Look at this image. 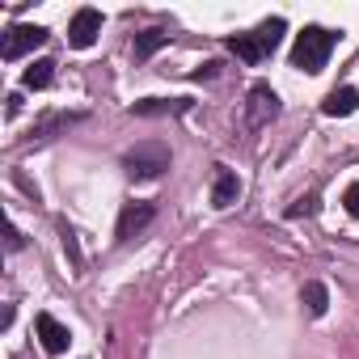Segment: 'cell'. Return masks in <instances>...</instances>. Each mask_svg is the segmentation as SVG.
I'll return each instance as SVG.
<instances>
[{
    "label": "cell",
    "mask_w": 359,
    "mask_h": 359,
    "mask_svg": "<svg viewBox=\"0 0 359 359\" xmlns=\"http://www.w3.org/2000/svg\"><path fill=\"white\" fill-rule=\"evenodd\" d=\"M97 34H102V13L97 9H76L72 22H68V43L76 51H85V47L97 43Z\"/></svg>",
    "instance_id": "cell-8"
},
{
    "label": "cell",
    "mask_w": 359,
    "mask_h": 359,
    "mask_svg": "<svg viewBox=\"0 0 359 359\" xmlns=\"http://www.w3.org/2000/svg\"><path fill=\"white\" fill-rule=\"evenodd\" d=\"M34 334H39V342H43L47 355H64V351L72 346V330H68L60 317H51V313H39V317H34Z\"/></svg>",
    "instance_id": "cell-6"
},
{
    "label": "cell",
    "mask_w": 359,
    "mask_h": 359,
    "mask_svg": "<svg viewBox=\"0 0 359 359\" xmlns=\"http://www.w3.org/2000/svg\"><path fill=\"white\" fill-rule=\"evenodd\" d=\"M216 68H220V64H203V68L195 72V81H203V76H216Z\"/></svg>",
    "instance_id": "cell-19"
},
{
    "label": "cell",
    "mask_w": 359,
    "mask_h": 359,
    "mask_svg": "<svg viewBox=\"0 0 359 359\" xmlns=\"http://www.w3.org/2000/svg\"><path fill=\"white\" fill-rule=\"evenodd\" d=\"M271 118H279V93L266 85V81H258L254 89H250V106H245V123L250 127H266Z\"/></svg>",
    "instance_id": "cell-4"
},
{
    "label": "cell",
    "mask_w": 359,
    "mask_h": 359,
    "mask_svg": "<svg viewBox=\"0 0 359 359\" xmlns=\"http://www.w3.org/2000/svg\"><path fill=\"white\" fill-rule=\"evenodd\" d=\"M123 169H127V177H135V182H152V177H161L169 169V144H161V140L135 144L123 156Z\"/></svg>",
    "instance_id": "cell-3"
},
{
    "label": "cell",
    "mask_w": 359,
    "mask_h": 359,
    "mask_svg": "<svg viewBox=\"0 0 359 359\" xmlns=\"http://www.w3.org/2000/svg\"><path fill=\"white\" fill-rule=\"evenodd\" d=\"M51 34L43 30V26H30V22H22V26H13L9 34H5V60H22V55H30L34 47H43Z\"/></svg>",
    "instance_id": "cell-7"
},
{
    "label": "cell",
    "mask_w": 359,
    "mask_h": 359,
    "mask_svg": "<svg viewBox=\"0 0 359 359\" xmlns=\"http://www.w3.org/2000/svg\"><path fill=\"white\" fill-rule=\"evenodd\" d=\"M342 203H346V216H355V220H359V182H351V187H346Z\"/></svg>",
    "instance_id": "cell-18"
},
{
    "label": "cell",
    "mask_w": 359,
    "mask_h": 359,
    "mask_svg": "<svg viewBox=\"0 0 359 359\" xmlns=\"http://www.w3.org/2000/svg\"><path fill=\"white\" fill-rule=\"evenodd\" d=\"M313 212H317V195H300V199L287 208V216H292V220H296V216H313Z\"/></svg>",
    "instance_id": "cell-16"
},
{
    "label": "cell",
    "mask_w": 359,
    "mask_h": 359,
    "mask_svg": "<svg viewBox=\"0 0 359 359\" xmlns=\"http://www.w3.org/2000/svg\"><path fill=\"white\" fill-rule=\"evenodd\" d=\"M156 220V208L152 203H127L123 212H118V224H114V241H131V237H140L148 224Z\"/></svg>",
    "instance_id": "cell-5"
},
{
    "label": "cell",
    "mask_w": 359,
    "mask_h": 359,
    "mask_svg": "<svg viewBox=\"0 0 359 359\" xmlns=\"http://www.w3.org/2000/svg\"><path fill=\"white\" fill-rule=\"evenodd\" d=\"M51 76H55V64H51V60H34V64L26 68L22 85H26V89H47V85H51Z\"/></svg>",
    "instance_id": "cell-15"
},
{
    "label": "cell",
    "mask_w": 359,
    "mask_h": 359,
    "mask_svg": "<svg viewBox=\"0 0 359 359\" xmlns=\"http://www.w3.org/2000/svg\"><path fill=\"white\" fill-rule=\"evenodd\" d=\"M321 110H325L330 118H346V114H355V110H359V89H351V85L334 89V93L321 102Z\"/></svg>",
    "instance_id": "cell-11"
},
{
    "label": "cell",
    "mask_w": 359,
    "mask_h": 359,
    "mask_svg": "<svg viewBox=\"0 0 359 359\" xmlns=\"http://www.w3.org/2000/svg\"><path fill=\"white\" fill-rule=\"evenodd\" d=\"M283 34H287V22H283V18H271V22H262L254 34H233V39H229V51H233L237 60H245V64H262L266 55H275V47L283 43Z\"/></svg>",
    "instance_id": "cell-1"
},
{
    "label": "cell",
    "mask_w": 359,
    "mask_h": 359,
    "mask_svg": "<svg viewBox=\"0 0 359 359\" xmlns=\"http://www.w3.org/2000/svg\"><path fill=\"white\" fill-rule=\"evenodd\" d=\"M72 123H81V114H47L43 123H34V144H47L55 131H68Z\"/></svg>",
    "instance_id": "cell-12"
},
{
    "label": "cell",
    "mask_w": 359,
    "mask_h": 359,
    "mask_svg": "<svg viewBox=\"0 0 359 359\" xmlns=\"http://www.w3.org/2000/svg\"><path fill=\"white\" fill-rule=\"evenodd\" d=\"M300 300H304V309H309L313 317H321V313L330 309V292H325V283H317V279H309V283H304Z\"/></svg>",
    "instance_id": "cell-14"
},
{
    "label": "cell",
    "mask_w": 359,
    "mask_h": 359,
    "mask_svg": "<svg viewBox=\"0 0 359 359\" xmlns=\"http://www.w3.org/2000/svg\"><path fill=\"white\" fill-rule=\"evenodd\" d=\"M165 43H169V34H165V30H140L131 47H135V60H152Z\"/></svg>",
    "instance_id": "cell-13"
},
{
    "label": "cell",
    "mask_w": 359,
    "mask_h": 359,
    "mask_svg": "<svg viewBox=\"0 0 359 359\" xmlns=\"http://www.w3.org/2000/svg\"><path fill=\"white\" fill-rule=\"evenodd\" d=\"M60 233H64V250H68V254H72V266H76V271H81V250H76V233H72V229H68V224H64V229H60Z\"/></svg>",
    "instance_id": "cell-17"
},
{
    "label": "cell",
    "mask_w": 359,
    "mask_h": 359,
    "mask_svg": "<svg viewBox=\"0 0 359 359\" xmlns=\"http://www.w3.org/2000/svg\"><path fill=\"white\" fill-rule=\"evenodd\" d=\"M191 110V97H144L131 106V114L140 118H161V114H187Z\"/></svg>",
    "instance_id": "cell-9"
},
{
    "label": "cell",
    "mask_w": 359,
    "mask_h": 359,
    "mask_svg": "<svg viewBox=\"0 0 359 359\" xmlns=\"http://www.w3.org/2000/svg\"><path fill=\"white\" fill-rule=\"evenodd\" d=\"M334 34L325 30V26H304L300 34H296V43H292V68H300V72H321L325 64H330V51H334Z\"/></svg>",
    "instance_id": "cell-2"
},
{
    "label": "cell",
    "mask_w": 359,
    "mask_h": 359,
    "mask_svg": "<svg viewBox=\"0 0 359 359\" xmlns=\"http://www.w3.org/2000/svg\"><path fill=\"white\" fill-rule=\"evenodd\" d=\"M241 195V182H237V173L229 165H216V182H212V208H233Z\"/></svg>",
    "instance_id": "cell-10"
}]
</instances>
